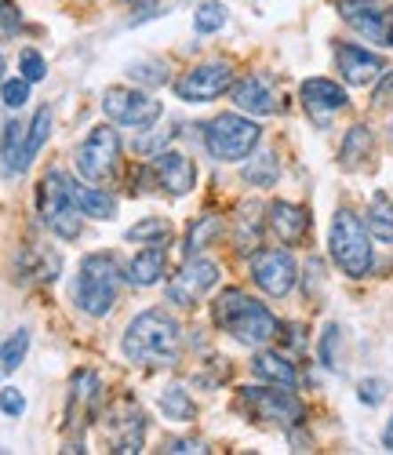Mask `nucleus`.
Returning a JSON list of instances; mask_svg holds the SVG:
<instances>
[{
	"label": "nucleus",
	"instance_id": "obj_1",
	"mask_svg": "<svg viewBox=\"0 0 393 455\" xmlns=\"http://www.w3.org/2000/svg\"><path fill=\"white\" fill-rule=\"evenodd\" d=\"M182 350V328L168 310H146L124 331V357L146 368L175 364Z\"/></svg>",
	"mask_w": 393,
	"mask_h": 455
},
{
	"label": "nucleus",
	"instance_id": "obj_2",
	"mask_svg": "<svg viewBox=\"0 0 393 455\" xmlns=\"http://www.w3.org/2000/svg\"><path fill=\"white\" fill-rule=\"evenodd\" d=\"M215 324L222 331H229L237 343L245 347H266L281 335V324L273 317L262 302H255L252 295L237 291V288H226L215 302Z\"/></svg>",
	"mask_w": 393,
	"mask_h": 455
},
{
	"label": "nucleus",
	"instance_id": "obj_3",
	"mask_svg": "<svg viewBox=\"0 0 393 455\" xmlns=\"http://www.w3.org/2000/svg\"><path fill=\"white\" fill-rule=\"evenodd\" d=\"M121 291V270L116 259L106 251H95L81 262V277H76V307L92 317H106Z\"/></svg>",
	"mask_w": 393,
	"mask_h": 455
},
{
	"label": "nucleus",
	"instance_id": "obj_4",
	"mask_svg": "<svg viewBox=\"0 0 393 455\" xmlns=\"http://www.w3.org/2000/svg\"><path fill=\"white\" fill-rule=\"evenodd\" d=\"M36 201H41V215L44 222L52 226V234L73 241L81 237V208H76V182L66 175V172H48L41 179V194H36Z\"/></svg>",
	"mask_w": 393,
	"mask_h": 455
},
{
	"label": "nucleus",
	"instance_id": "obj_5",
	"mask_svg": "<svg viewBox=\"0 0 393 455\" xmlns=\"http://www.w3.org/2000/svg\"><path fill=\"white\" fill-rule=\"evenodd\" d=\"M332 259L339 262V270L346 277H365L372 270V237L365 230V222L353 215V212H339L332 222Z\"/></svg>",
	"mask_w": 393,
	"mask_h": 455
},
{
	"label": "nucleus",
	"instance_id": "obj_6",
	"mask_svg": "<svg viewBox=\"0 0 393 455\" xmlns=\"http://www.w3.org/2000/svg\"><path fill=\"white\" fill-rule=\"evenodd\" d=\"M262 128L248 117H241V113H222V117H215L205 132V142H208V154L215 161H245L255 142H259Z\"/></svg>",
	"mask_w": 393,
	"mask_h": 455
},
{
	"label": "nucleus",
	"instance_id": "obj_7",
	"mask_svg": "<svg viewBox=\"0 0 393 455\" xmlns=\"http://www.w3.org/2000/svg\"><path fill=\"white\" fill-rule=\"evenodd\" d=\"M102 113L116 124H128L135 132H149L156 121H161L164 106L149 99L146 92H132V88H109L102 95Z\"/></svg>",
	"mask_w": 393,
	"mask_h": 455
},
{
	"label": "nucleus",
	"instance_id": "obj_8",
	"mask_svg": "<svg viewBox=\"0 0 393 455\" xmlns=\"http://www.w3.org/2000/svg\"><path fill=\"white\" fill-rule=\"evenodd\" d=\"M116 157H121V139L113 128H92V135L84 139V146L76 149V168L88 182H102L113 175Z\"/></svg>",
	"mask_w": 393,
	"mask_h": 455
},
{
	"label": "nucleus",
	"instance_id": "obj_9",
	"mask_svg": "<svg viewBox=\"0 0 393 455\" xmlns=\"http://www.w3.org/2000/svg\"><path fill=\"white\" fill-rule=\"evenodd\" d=\"M219 281V267L212 259H201V255H193L186 267L168 281V299L175 302V307H196Z\"/></svg>",
	"mask_w": 393,
	"mask_h": 455
},
{
	"label": "nucleus",
	"instance_id": "obj_10",
	"mask_svg": "<svg viewBox=\"0 0 393 455\" xmlns=\"http://www.w3.org/2000/svg\"><path fill=\"white\" fill-rule=\"evenodd\" d=\"M252 281H255L266 295L281 299V295H288V291L295 288L299 267H295V259H292L288 251L269 248V251H259V255L252 259Z\"/></svg>",
	"mask_w": 393,
	"mask_h": 455
},
{
	"label": "nucleus",
	"instance_id": "obj_11",
	"mask_svg": "<svg viewBox=\"0 0 393 455\" xmlns=\"http://www.w3.org/2000/svg\"><path fill=\"white\" fill-rule=\"evenodd\" d=\"M233 88V69L229 62H208V66H196L189 69L186 77L175 81V95L182 102H212L222 92Z\"/></svg>",
	"mask_w": 393,
	"mask_h": 455
},
{
	"label": "nucleus",
	"instance_id": "obj_12",
	"mask_svg": "<svg viewBox=\"0 0 393 455\" xmlns=\"http://www.w3.org/2000/svg\"><path fill=\"white\" fill-rule=\"evenodd\" d=\"M106 434L113 441V451L132 455L142 448V434H146V415L135 401H116L106 415Z\"/></svg>",
	"mask_w": 393,
	"mask_h": 455
},
{
	"label": "nucleus",
	"instance_id": "obj_13",
	"mask_svg": "<svg viewBox=\"0 0 393 455\" xmlns=\"http://www.w3.org/2000/svg\"><path fill=\"white\" fill-rule=\"evenodd\" d=\"M241 397H245V404L259 415V419L285 423V427L302 423V404L292 394V387H281V390H255V387H248Z\"/></svg>",
	"mask_w": 393,
	"mask_h": 455
},
{
	"label": "nucleus",
	"instance_id": "obj_14",
	"mask_svg": "<svg viewBox=\"0 0 393 455\" xmlns=\"http://www.w3.org/2000/svg\"><path fill=\"white\" fill-rule=\"evenodd\" d=\"M153 175H156V182H161L168 194H175V197L189 194L193 182H196L193 161H189L186 154H179V149H161V154L153 157Z\"/></svg>",
	"mask_w": 393,
	"mask_h": 455
},
{
	"label": "nucleus",
	"instance_id": "obj_15",
	"mask_svg": "<svg viewBox=\"0 0 393 455\" xmlns=\"http://www.w3.org/2000/svg\"><path fill=\"white\" fill-rule=\"evenodd\" d=\"M342 19L353 26V29H361L365 36H372V41H386V12L379 0H335Z\"/></svg>",
	"mask_w": 393,
	"mask_h": 455
},
{
	"label": "nucleus",
	"instance_id": "obj_16",
	"mask_svg": "<svg viewBox=\"0 0 393 455\" xmlns=\"http://www.w3.org/2000/svg\"><path fill=\"white\" fill-rule=\"evenodd\" d=\"M335 59H339L342 77H346L353 88L372 84L379 73L386 69V62H382L379 55H372V52H365V48H357V44H342V48L335 52Z\"/></svg>",
	"mask_w": 393,
	"mask_h": 455
},
{
	"label": "nucleus",
	"instance_id": "obj_17",
	"mask_svg": "<svg viewBox=\"0 0 393 455\" xmlns=\"http://www.w3.org/2000/svg\"><path fill=\"white\" fill-rule=\"evenodd\" d=\"M233 102H237V109L255 113V117H266V113H277V95H273L269 81H266V77H259V73L245 77L241 84H233Z\"/></svg>",
	"mask_w": 393,
	"mask_h": 455
},
{
	"label": "nucleus",
	"instance_id": "obj_18",
	"mask_svg": "<svg viewBox=\"0 0 393 455\" xmlns=\"http://www.w3.org/2000/svg\"><path fill=\"white\" fill-rule=\"evenodd\" d=\"M299 95H302V106H306L317 121H325L328 113H335V109H342V106H346V92H342L335 81H325V77L306 81Z\"/></svg>",
	"mask_w": 393,
	"mask_h": 455
},
{
	"label": "nucleus",
	"instance_id": "obj_19",
	"mask_svg": "<svg viewBox=\"0 0 393 455\" xmlns=\"http://www.w3.org/2000/svg\"><path fill=\"white\" fill-rule=\"evenodd\" d=\"M266 219H269V230L277 234L285 244L302 241V237H306V230H309V215H306L302 208L288 204V201H273Z\"/></svg>",
	"mask_w": 393,
	"mask_h": 455
},
{
	"label": "nucleus",
	"instance_id": "obj_20",
	"mask_svg": "<svg viewBox=\"0 0 393 455\" xmlns=\"http://www.w3.org/2000/svg\"><path fill=\"white\" fill-rule=\"evenodd\" d=\"M0 168L4 175H22L26 164V124L22 121H8L4 124V139H0Z\"/></svg>",
	"mask_w": 393,
	"mask_h": 455
},
{
	"label": "nucleus",
	"instance_id": "obj_21",
	"mask_svg": "<svg viewBox=\"0 0 393 455\" xmlns=\"http://www.w3.org/2000/svg\"><path fill=\"white\" fill-rule=\"evenodd\" d=\"M164 270H168L164 244H153V248H146V251H139V255L132 259L128 281H132V284H139V288H149V284H156V281L164 277Z\"/></svg>",
	"mask_w": 393,
	"mask_h": 455
},
{
	"label": "nucleus",
	"instance_id": "obj_22",
	"mask_svg": "<svg viewBox=\"0 0 393 455\" xmlns=\"http://www.w3.org/2000/svg\"><path fill=\"white\" fill-rule=\"evenodd\" d=\"M252 371H255L259 379H266V383H277V387H295V383H299L295 364H292L288 357H281V354H269V350L255 354Z\"/></svg>",
	"mask_w": 393,
	"mask_h": 455
},
{
	"label": "nucleus",
	"instance_id": "obj_23",
	"mask_svg": "<svg viewBox=\"0 0 393 455\" xmlns=\"http://www.w3.org/2000/svg\"><path fill=\"white\" fill-rule=\"evenodd\" d=\"M99 397H102V379L95 371H76L73 375V394H69V415L76 408H81V415H92Z\"/></svg>",
	"mask_w": 393,
	"mask_h": 455
},
{
	"label": "nucleus",
	"instance_id": "obj_24",
	"mask_svg": "<svg viewBox=\"0 0 393 455\" xmlns=\"http://www.w3.org/2000/svg\"><path fill=\"white\" fill-rule=\"evenodd\" d=\"M222 230H226V222H222V215H201L193 222V230H189V255H201L208 244H215L219 237H222Z\"/></svg>",
	"mask_w": 393,
	"mask_h": 455
},
{
	"label": "nucleus",
	"instance_id": "obj_25",
	"mask_svg": "<svg viewBox=\"0 0 393 455\" xmlns=\"http://www.w3.org/2000/svg\"><path fill=\"white\" fill-rule=\"evenodd\" d=\"M368 230L375 241L382 244H393V204L386 194H375L372 197V212H368Z\"/></svg>",
	"mask_w": 393,
	"mask_h": 455
},
{
	"label": "nucleus",
	"instance_id": "obj_26",
	"mask_svg": "<svg viewBox=\"0 0 393 455\" xmlns=\"http://www.w3.org/2000/svg\"><path fill=\"white\" fill-rule=\"evenodd\" d=\"M48 135H52V106H41L33 113V121L26 124V164H33V157L41 154Z\"/></svg>",
	"mask_w": 393,
	"mask_h": 455
},
{
	"label": "nucleus",
	"instance_id": "obj_27",
	"mask_svg": "<svg viewBox=\"0 0 393 455\" xmlns=\"http://www.w3.org/2000/svg\"><path fill=\"white\" fill-rule=\"evenodd\" d=\"M76 208H81V215H92V219H113L116 201L109 194H102V189H81L76 186Z\"/></svg>",
	"mask_w": 393,
	"mask_h": 455
},
{
	"label": "nucleus",
	"instance_id": "obj_28",
	"mask_svg": "<svg viewBox=\"0 0 393 455\" xmlns=\"http://www.w3.org/2000/svg\"><path fill=\"white\" fill-rule=\"evenodd\" d=\"M26 350H29V331H26V328H19V331L8 339V343H0V379L12 375V371L22 364Z\"/></svg>",
	"mask_w": 393,
	"mask_h": 455
},
{
	"label": "nucleus",
	"instance_id": "obj_29",
	"mask_svg": "<svg viewBox=\"0 0 393 455\" xmlns=\"http://www.w3.org/2000/svg\"><path fill=\"white\" fill-rule=\"evenodd\" d=\"M161 411L168 415V419H175V423H189L196 415V408H193V401H189V394L182 387H168L161 394Z\"/></svg>",
	"mask_w": 393,
	"mask_h": 455
},
{
	"label": "nucleus",
	"instance_id": "obj_30",
	"mask_svg": "<svg viewBox=\"0 0 393 455\" xmlns=\"http://www.w3.org/2000/svg\"><path fill=\"white\" fill-rule=\"evenodd\" d=\"M128 241H139V244H164L172 241V222L168 219H142L139 226L128 230Z\"/></svg>",
	"mask_w": 393,
	"mask_h": 455
},
{
	"label": "nucleus",
	"instance_id": "obj_31",
	"mask_svg": "<svg viewBox=\"0 0 393 455\" xmlns=\"http://www.w3.org/2000/svg\"><path fill=\"white\" fill-rule=\"evenodd\" d=\"M372 154V135H368V128H353L349 135H346V142H342V164L346 168H353L361 157H368Z\"/></svg>",
	"mask_w": 393,
	"mask_h": 455
},
{
	"label": "nucleus",
	"instance_id": "obj_32",
	"mask_svg": "<svg viewBox=\"0 0 393 455\" xmlns=\"http://www.w3.org/2000/svg\"><path fill=\"white\" fill-rule=\"evenodd\" d=\"M245 179H248L252 186H273V182H277V157H273V154H259V157L245 168Z\"/></svg>",
	"mask_w": 393,
	"mask_h": 455
},
{
	"label": "nucleus",
	"instance_id": "obj_33",
	"mask_svg": "<svg viewBox=\"0 0 393 455\" xmlns=\"http://www.w3.org/2000/svg\"><path fill=\"white\" fill-rule=\"evenodd\" d=\"M193 26H196V33L222 29L226 26V4H219V0H208V4H201V8H196V15H193Z\"/></svg>",
	"mask_w": 393,
	"mask_h": 455
},
{
	"label": "nucleus",
	"instance_id": "obj_34",
	"mask_svg": "<svg viewBox=\"0 0 393 455\" xmlns=\"http://www.w3.org/2000/svg\"><path fill=\"white\" fill-rule=\"evenodd\" d=\"M237 222H241V230H237V244H241V248L259 244V215H255V204H245V208H241V215H237Z\"/></svg>",
	"mask_w": 393,
	"mask_h": 455
},
{
	"label": "nucleus",
	"instance_id": "obj_35",
	"mask_svg": "<svg viewBox=\"0 0 393 455\" xmlns=\"http://www.w3.org/2000/svg\"><path fill=\"white\" fill-rule=\"evenodd\" d=\"M0 95H4V106H8V109H19V106H26V99H29V81H26V77L4 81Z\"/></svg>",
	"mask_w": 393,
	"mask_h": 455
},
{
	"label": "nucleus",
	"instance_id": "obj_36",
	"mask_svg": "<svg viewBox=\"0 0 393 455\" xmlns=\"http://www.w3.org/2000/svg\"><path fill=\"white\" fill-rule=\"evenodd\" d=\"M19 66H22V77H26L29 84H33V81H44V73H48L44 59H41V55H36V52H22Z\"/></svg>",
	"mask_w": 393,
	"mask_h": 455
},
{
	"label": "nucleus",
	"instance_id": "obj_37",
	"mask_svg": "<svg viewBox=\"0 0 393 455\" xmlns=\"http://www.w3.org/2000/svg\"><path fill=\"white\" fill-rule=\"evenodd\" d=\"M335 347H339V328L328 324V328H325V339H321V361H325L328 368H335Z\"/></svg>",
	"mask_w": 393,
	"mask_h": 455
},
{
	"label": "nucleus",
	"instance_id": "obj_38",
	"mask_svg": "<svg viewBox=\"0 0 393 455\" xmlns=\"http://www.w3.org/2000/svg\"><path fill=\"white\" fill-rule=\"evenodd\" d=\"M0 408H4L8 415H22L26 411V397L15 387H4V390H0Z\"/></svg>",
	"mask_w": 393,
	"mask_h": 455
},
{
	"label": "nucleus",
	"instance_id": "obj_39",
	"mask_svg": "<svg viewBox=\"0 0 393 455\" xmlns=\"http://www.w3.org/2000/svg\"><path fill=\"white\" fill-rule=\"evenodd\" d=\"M19 29V8L12 0H0V33H15Z\"/></svg>",
	"mask_w": 393,
	"mask_h": 455
},
{
	"label": "nucleus",
	"instance_id": "obj_40",
	"mask_svg": "<svg viewBox=\"0 0 393 455\" xmlns=\"http://www.w3.org/2000/svg\"><path fill=\"white\" fill-rule=\"evenodd\" d=\"M386 397V383H379V379H365L361 383V401L365 404H379Z\"/></svg>",
	"mask_w": 393,
	"mask_h": 455
},
{
	"label": "nucleus",
	"instance_id": "obj_41",
	"mask_svg": "<svg viewBox=\"0 0 393 455\" xmlns=\"http://www.w3.org/2000/svg\"><path fill=\"white\" fill-rule=\"evenodd\" d=\"M375 106H393V69L386 73V77L379 81V88H375Z\"/></svg>",
	"mask_w": 393,
	"mask_h": 455
},
{
	"label": "nucleus",
	"instance_id": "obj_42",
	"mask_svg": "<svg viewBox=\"0 0 393 455\" xmlns=\"http://www.w3.org/2000/svg\"><path fill=\"white\" fill-rule=\"evenodd\" d=\"M168 451H175V455H186V451H205V444H201V441H172V444H168Z\"/></svg>",
	"mask_w": 393,
	"mask_h": 455
},
{
	"label": "nucleus",
	"instance_id": "obj_43",
	"mask_svg": "<svg viewBox=\"0 0 393 455\" xmlns=\"http://www.w3.org/2000/svg\"><path fill=\"white\" fill-rule=\"evenodd\" d=\"M382 444L393 451V419H389V427H386V434H382Z\"/></svg>",
	"mask_w": 393,
	"mask_h": 455
},
{
	"label": "nucleus",
	"instance_id": "obj_44",
	"mask_svg": "<svg viewBox=\"0 0 393 455\" xmlns=\"http://www.w3.org/2000/svg\"><path fill=\"white\" fill-rule=\"evenodd\" d=\"M0 81H4V55H0Z\"/></svg>",
	"mask_w": 393,
	"mask_h": 455
},
{
	"label": "nucleus",
	"instance_id": "obj_45",
	"mask_svg": "<svg viewBox=\"0 0 393 455\" xmlns=\"http://www.w3.org/2000/svg\"><path fill=\"white\" fill-rule=\"evenodd\" d=\"M386 44H393V29H389V33H386Z\"/></svg>",
	"mask_w": 393,
	"mask_h": 455
},
{
	"label": "nucleus",
	"instance_id": "obj_46",
	"mask_svg": "<svg viewBox=\"0 0 393 455\" xmlns=\"http://www.w3.org/2000/svg\"><path fill=\"white\" fill-rule=\"evenodd\" d=\"M128 4H149V0H128Z\"/></svg>",
	"mask_w": 393,
	"mask_h": 455
}]
</instances>
